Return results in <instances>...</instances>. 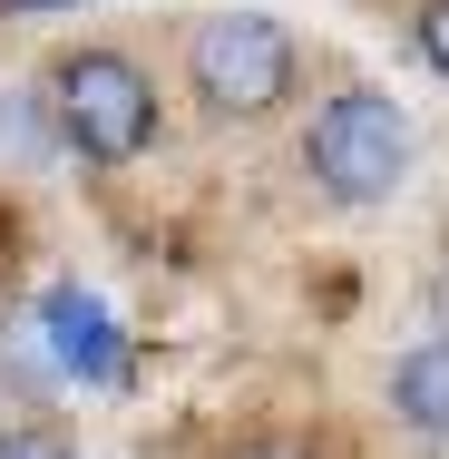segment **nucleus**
Instances as JSON below:
<instances>
[{
    "mask_svg": "<svg viewBox=\"0 0 449 459\" xmlns=\"http://www.w3.org/2000/svg\"><path fill=\"white\" fill-rule=\"evenodd\" d=\"M186 69H195V98H205L215 117H264L273 98L293 89V39L273 30L264 10H225V20L195 30Z\"/></svg>",
    "mask_w": 449,
    "mask_h": 459,
    "instance_id": "nucleus-1",
    "label": "nucleus"
},
{
    "mask_svg": "<svg viewBox=\"0 0 449 459\" xmlns=\"http://www.w3.org/2000/svg\"><path fill=\"white\" fill-rule=\"evenodd\" d=\"M59 127H69L79 157L127 167V157L157 137V89H147L117 49H79V59L59 69Z\"/></svg>",
    "mask_w": 449,
    "mask_h": 459,
    "instance_id": "nucleus-2",
    "label": "nucleus"
},
{
    "mask_svg": "<svg viewBox=\"0 0 449 459\" xmlns=\"http://www.w3.org/2000/svg\"><path fill=\"white\" fill-rule=\"evenodd\" d=\"M401 167H410V127H401V108H391V98L342 89L323 117H313V177L332 186V195L371 205V195H391V186H401Z\"/></svg>",
    "mask_w": 449,
    "mask_h": 459,
    "instance_id": "nucleus-3",
    "label": "nucleus"
},
{
    "mask_svg": "<svg viewBox=\"0 0 449 459\" xmlns=\"http://www.w3.org/2000/svg\"><path fill=\"white\" fill-rule=\"evenodd\" d=\"M39 323H49V342H59L69 371H117V333H108V313H98L89 293H49Z\"/></svg>",
    "mask_w": 449,
    "mask_h": 459,
    "instance_id": "nucleus-4",
    "label": "nucleus"
},
{
    "mask_svg": "<svg viewBox=\"0 0 449 459\" xmlns=\"http://www.w3.org/2000/svg\"><path fill=\"white\" fill-rule=\"evenodd\" d=\"M391 401H401L420 430H449V342L401 352V371H391Z\"/></svg>",
    "mask_w": 449,
    "mask_h": 459,
    "instance_id": "nucleus-5",
    "label": "nucleus"
},
{
    "mask_svg": "<svg viewBox=\"0 0 449 459\" xmlns=\"http://www.w3.org/2000/svg\"><path fill=\"white\" fill-rule=\"evenodd\" d=\"M420 59L449 79V0H430V10H420Z\"/></svg>",
    "mask_w": 449,
    "mask_h": 459,
    "instance_id": "nucleus-6",
    "label": "nucleus"
},
{
    "mask_svg": "<svg viewBox=\"0 0 449 459\" xmlns=\"http://www.w3.org/2000/svg\"><path fill=\"white\" fill-rule=\"evenodd\" d=\"M0 459H69L49 430H0Z\"/></svg>",
    "mask_w": 449,
    "mask_h": 459,
    "instance_id": "nucleus-7",
    "label": "nucleus"
},
{
    "mask_svg": "<svg viewBox=\"0 0 449 459\" xmlns=\"http://www.w3.org/2000/svg\"><path fill=\"white\" fill-rule=\"evenodd\" d=\"M245 459H293V450H245Z\"/></svg>",
    "mask_w": 449,
    "mask_h": 459,
    "instance_id": "nucleus-8",
    "label": "nucleus"
},
{
    "mask_svg": "<svg viewBox=\"0 0 449 459\" xmlns=\"http://www.w3.org/2000/svg\"><path fill=\"white\" fill-rule=\"evenodd\" d=\"M440 303H449V283H440Z\"/></svg>",
    "mask_w": 449,
    "mask_h": 459,
    "instance_id": "nucleus-9",
    "label": "nucleus"
}]
</instances>
